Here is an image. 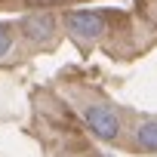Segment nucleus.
Here are the masks:
<instances>
[{
  "label": "nucleus",
  "mask_w": 157,
  "mask_h": 157,
  "mask_svg": "<svg viewBox=\"0 0 157 157\" xmlns=\"http://www.w3.org/2000/svg\"><path fill=\"white\" fill-rule=\"evenodd\" d=\"M83 123H86V129H90L99 142H114L117 132H120V117H117L111 108H105V105H93V108H86Z\"/></svg>",
  "instance_id": "1"
},
{
  "label": "nucleus",
  "mask_w": 157,
  "mask_h": 157,
  "mask_svg": "<svg viewBox=\"0 0 157 157\" xmlns=\"http://www.w3.org/2000/svg\"><path fill=\"white\" fill-rule=\"evenodd\" d=\"M65 28L71 31L74 40H99L105 34V19L96 13H68L65 16Z\"/></svg>",
  "instance_id": "2"
},
{
  "label": "nucleus",
  "mask_w": 157,
  "mask_h": 157,
  "mask_svg": "<svg viewBox=\"0 0 157 157\" xmlns=\"http://www.w3.org/2000/svg\"><path fill=\"white\" fill-rule=\"evenodd\" d=\"M22 31L31 43H46L52 34H56V19L52 16H28L22 22Z\"/></svg>",
  "instance_id": "3"
},
{
  "label": "nucleus",
  "mask_w": 157,
  "mask_h": 157,
  "mask_svg": "<svg viewBox=\"0 0 157 157\" xmlns=\"http://www.w3.org/2000/svg\"><path fill=\"white\" fill-rule=\"evenodd\" d=\"M136 142H139L145 151H157V120H145V123H139V129H136Z\"/></svg>",
  "instance_id": "4"
},
{
  "label": "nucleus",
  "mask_w": 157,
  "mask_h": 157,
  "mask_svg": "<svg viewBox=\"0 0 157 157\" xmlns=\"http://www.w3.org/2000/svg\"><path fill=\"white\" fill-rule=\"evenodd\" d=\"M10 49H13V37H10V31H6L3 25H0V59H3Z\"/></svg>",
  "instance_id": "5"
}]
</instances>
